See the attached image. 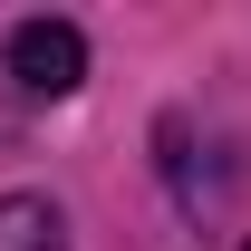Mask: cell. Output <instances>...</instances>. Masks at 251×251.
Returning <instances> with one entry per match:
<instances>
[{"label": "cell", "instance_id": "6da1fadb", "mask_svg": "<svg viewBox=\"0 0 251 251\" xmlns=\"http://www.w3.org/2000/svg\"><path fill=\"white\" fill-rule=\"evenodd\" d=\"M77 77H87V39L68 20H20L10 29V87L20 97H68Z\"/></svg>", "mask_w": 251, "mask_h": 251}, {"label": "cell", "instance_id": "7a4b0ae2", "mask_svg": "<svg viewBox=\"0 0 251 251\" xmlns=\"http://www.w3.org/2000/svg\"><path fill=\"white\" fill-rule=\"evenodd\" d=\"M0 251H68L58 203H39V193H0Z\"/></svg>", "mask_w": 251, "mask_h": 251}]
</instances>
